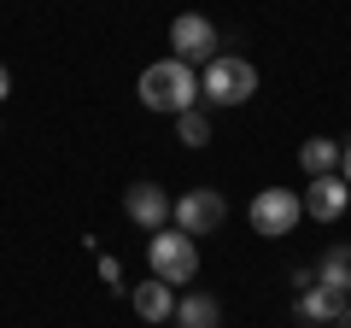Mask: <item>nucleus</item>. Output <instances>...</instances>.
Returning <instances> with one entry per match:
<instances>
[{
	"label": "nucleus",
	"instance_id": "obj_1",
	"mask_svg": "<svg viewBox=\"0 0 351 328\" xmlns=\"http://www.w3.org/2000/svg\"><path fill=\"white\" fill-rule=\"evenodd\" d=\"M193 100H199L193 65H182V59H158V65H147V71H141V106H147V112H170V117H182V112H193Z\"/></svg>",
	"mask_w": 351,
	"mask_h": 328
},
{
	"label": "nucleus",
	"instance_id": "obj_2",
	"mask_svg": "<svg viewBox=\"0 0 351 328\" xmlns=\"http://www.w3.org/2000/svg\"><path fill=\"white\" fill-rule=\"evenodd\" d=\"M147 264L158 281H170V288H182V281L199 276V246H193V235H176V229H158V235L147 240Z\"/></svg>",
	"mask_w": 351,
	"mask_h": 328
},
{
	"label": "nucleus",
	"instance_id": "obj_3",
	"mask_svg": "<svg viewBox=\"0 0 351 328\" xmlns=\"http://www.w3.org/2000/svg\"><path fill=\"white\" fill-rule=\"evenodd\" d=\"M199 94L211 106H246L252 94H258V71H252L246 59H211V65H205Z\"/></svg>",
	"mask_w": 351,
	"mask_h": 328
},
{
	"label": "nucleus",
	"instance_id": "obj_4",
	"mask_svg": "<svg viewBox=\"0 0 351 328\" xmlns=\"http://www.w3.org/2000/svg\"><path fill=\"white\" fill-rule=\"evenodd\" d=\"M252 229H258V235H269V240H281V235H293V223H299L304 217V200L293 188H263L258 200H252Z\"/></svg>",
	"mask_w": 351,
	"mask_h": 328
},
{
	"label": "nucleus",
	"instance_id": "obj_5",
	"mask_svg": "<svg viewBox=\"0 0 351 328\" xmlns=\"http://www.w3.org/2000/svg\"><path fill=\"white\" fill-rule=\"evenodd\" d=\"M170 59H182V65H211L217 59V24L211 18H199V12H176L170 18Z\"/></svg>",
	"mask_w": 351,
	"mask_h": 328
},
{
	"label": "nucleus",
	"instance_id": "obj_6",
	"mask_svg": "<svg viewBox=\"0 0 351 328\" xmlns=\"http://www.w3.org/2000/svg\"><path fill=\"white\" fill-rule=\"evenodd\" d=\"M223 217H228L223 188H193V194L176 200V229H182V235H217Z\"/></svg>",
	"mask_w": 351,
	"mask_h": 328
},
{
	"label": "nucleus",
	"instance_id": "obj_7",
	"mask_svg": "<svg viewBox=\"0 0 351 328\" xmlns=\"http://www.w3.org/2000/svg\"><path fill=\"white\" fill-rule=\"evenodd\" d=\"M123 211H129V223H141V229H170V217H176V205H170V194L158 188V182H129L123 188Z\"/></svg>",
	"mask_w": 351,
	"mask_h": 328
},
{
	"label": "nucleus",
	"instance_id": "obj_8",
	"mask_svg": "<svg viewBox=\"0 0 351 328\" xmlns=\"http://www.w3.org/2000/svg\"><path fill=\"white\" fill-rule=\"evenodd\" d=\"M351 205V182L339 176H311V194H304V217H316V223H339Z\"/></svg>",
	"mask_w": 351,
	"mask_h": 328
},
{
	"label": "nucleus",
	"instance_id": "obj_9",
	"mask_svg": "<svg viewBox=\"0 0 351 328\" xmlns=\"http://www.w3.org/2000/svg\"><path fill=\"white\" fill-rule=\"evenodd\" d=\"M129 305H135L141 323H170V316H176V288L152 276V281H141V288L129 293Z\"/></svg>",
	"mask_w": 351,
	"mask_h": 328
},
{
	"label": "nucleus",
	"instance_id": "obj_10",
	"mask_svg": "<svg viewBox=\"0 0 351 328\" xmlns=\"http://www.w3.org/2000/svg\"><path fill=\"white\" fill-rule=\"evenodd\" d=\"M176 328H223V305L211 293H182L176 299Z\"/></svg>",
	"mask_w": 351,
	"mask_h": 328
},
{
	"label": "nucleus",
	"instance_id": "obj_11",
	"mask_svg": "<svg viewBox=\"0 0 351 328\" xmlns=\"http://www.w3.org/2000/svg\"><path fill=\"white\" fill-rule=\"evenodd\" d=\"M299 170H304V176H334V170H339V147L322 141V135H311L299 147Z\"/></svg>",
	"mask_w": 351,
	"mask_h": 328
},
{
	"label": "nucleus",
	"instance_id": "obj_12",
	"mask_svg": "<svg viewBox=\"0 0 351 328\" xmlns=\"http://www.w3.org/2000/svg\"><path fill=\"white\" fill-rule=\"evenodd\" d=\"M316 281L351 299V246H328V253H322V270H316Z\"/></svg>",
	"mask_w": 351,
	"mask_h": 328
},
{
	"label": "nucleus",
	"instance_id": "obj_13",
	"mask_svg": "<svg viewBox=\"0 0 351 328\" xmlns=\"http://www.w3.org/2000/svg\"><path fill=\"white\" fill-rule=\"evenodd\" d=\"M339 305H346V293H334V288H304V299H299V316H316V323H334L339 316Z\"/></svg>",
	"mask_w": 351,
	"mask_h": 328
},
{
	"label": "nucleus",
	"instance_id": "obj_14",
	"mask_svg": "<svg viewBox=\"0 0 351 328\" xmlns=\"http://www.w3.org/2000/svg\"><path fill=\"white\" fill-rule=\"evenodd\" d=\"M176 135H182V147H205V141H211V117L193 106V112L176 117Z\"/></svg>",
	"mask_w": 351,
	"mask_h": 328
},
{
	"label": "nucleus",
	"instance_id": "obj_15",
	"mask_svg": "<svg viewBox=\"0 0 351 328\" xmlns=\"http://www.w3.org/2000/svg\"><path fill=\"white\" fill-rule=\"evenodd\" d=\"M339 176L351 182V141H346V147H339Z\"/></svg>",
	"mask_w": 351,
	"mask_h": 328
},
{
	"label": "nucleus",
	"instance_id": "obj_16",
	"mask_svg": "<svg viewBox=\"0 0 351 328\" xmlns=\"http://www.w3.org/2000/svg\"><path fill=\"white\" fill-rule=\"evenodd\" d=\"M334 328H351V299L339 305V316H334Z\"/></svg>",
	"mask_w": 351,
	"mask_h": 328
},
{
	"label": "nucleus",
	"instance_id": "obj_17",
	"mask_svg": "<svg viewBox=\"0 0 351 328\" xmlns=\"http://www.w3.org/2000/svg\"><path fill=\"white\" fill-rule=\"evenodd\" d=\"M6 94H12V71H6V65H0V100H6Z\"/></svg>",
	"mask_w": 351,
	"mask_h": 328
}]
</instances>
